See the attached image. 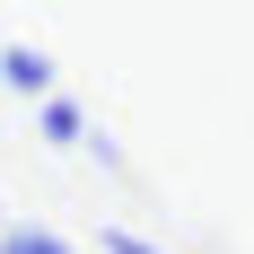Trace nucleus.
<instances>
[{
	"label": "nucleus",
	"mask_w": 254,
	"mask_h": 254,
	"mask_svg": "<svg viewBox=\"0 0 254 254\" xmlns=\"http://www.w3.org/2000/svg\"><path fill=\"white\" fill-rule=\"evenodd\" d=\"M0 254H79V246H70V237H53V228H26V219H18V228H0Z\"/></svg>",
	"instance_id": "obj_3"
},
{
	"label": "nucleus",
	"mask_w": 254,
	"mask_h": 254,
	"mask_svg": "<svg viewBox=\"0 0 254 254\" xmlns=\"http://www.w3.org/2000/svg\"><path fill=\"white\" fill-rule=\"evenodd\" d=\"M35 140H44V149H79V140H88V105L62 97V88L35 97Z\"/></svg>",
	"instance_id": "obj_1"
},
{
	"label": "nucleus",
	"mask_w": 254,
	"mask_h": 254,
	"mask_svg": "<svg viewBox=\"0 0 254 254\" xmlns=\"http://www.w3.org/2000/svg\"><path fill=\"white\" fill-rule=\"evenodd\" d=\"M0 228H9V219H0Z\"/></svg>",
	"instance_id": "obj_5"
},
{
	"label": "nucleus",
	"mask_w": 254,
	"mask_h": 254,
	"mask_svg": "<svg viewBox=\"0 0 254 254\" xmlns=\"http://www.w3.org/2000/svg\"><path fill=\"white\" fill-rule=\"evenodd\" d=\"M105 254H167V246H149V237H131V228H105Z\"/></svg>",
	"instance_id": "obj_4"
},
{
	"label": "nucleus",
	"mask_w": 254,
	"mask_h": 254,
	"mask_svg": "<svg viewBox=\"0 0 254 254\" xmlns=\"http://www.w3.org/2000/svg\"><path fill=\"white\" fill-rule=\"evenodd\" d=\"M53 53L44 44H0V88H18V97H53Z\"/></svg>",
	"instance_id": "obj_2"
}]
</instances>
